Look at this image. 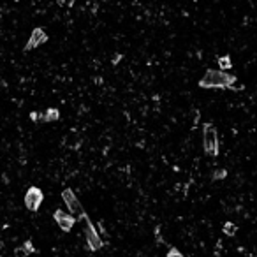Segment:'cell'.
Returning <instances> with one entry per match:
<instances>
[{
  "label": "cell",
  "mask_w": 257,
  "mask_h": 257,
  "mask_svg": "<svg viewBox=\"0 0 257 257\" xmlns=\"http://www.w3.org/2000/svg\"><path fill=\"white\" fill-rule=\"evenodd\" d=\"M53 218L56 220V224H58V227L63 233H69V231L72 229V226L76 224V220H78L74 215H69L62 210H56L55 213H53Z\"/></svg>",
  "instance_id": "7"
},
{
  "label": "cell",
  "mask_w": 257,
  "mask_h": 257,
  "mask_svg": "<svg viewBox=\"0 0 257 257\" xmlns=\"http://www.w3.org/2000/svg\"><path fill=\"white\" fill-rule=\"evenodd\" d=\"M48 39H50V37H48V34L44 32V28H41V27L34 28L30 34V39H28L27 46H25V51H28V50H36V48H39L41 44L48 43Z\"/></svg>",
  "instance_id": "6"
},
{
  "label": "cell",
  "mask_w": 257,
  "mask_h": 257,
  "mask_svg": "<svg viewBox=\"0 0 257 257\" xmlns=\"http://www.w3.org/2000/svg\"><path fill=\"white\" fill-rule=\"evenodd\" d=\"M222 231H224V234H227V236H234V234L238 233V227H236V224H233V222H226L224 227H222Z\"/></svg>",
  "instance_id": "11"
},
{
  "label": "cell",
  "mask_w": 257,
  "mask_h": 257,
  "mask_svg": "<svg viewBox=\"0 0 257 257\" xmlns=\"http://www.w3.org/2000/svg\"><path fill=\"white\" fill-rule=\"evenodd\" d=\"M167 257H185V256H183L178 249H174L173 247V249H169V252H167Z\"/></svg>",
  "instance_id": "13"
},
{
  "label": "cell",
  "mask_w": 257,
  "mask_h": 257,
  "mask_svg": "<svg viewBox=\"0 0 257 257\" xmlns=\"http://www.w3.org/2000/svg\"><path fill=\"white\" fill-rule=\"evenodd\" d=\"M236 83V76L226 71H213L208 69L201 79H199V87L201 88H231Z\"/></svg>",
  "instance_id": "1"
},
{
  "label": "cell",
  "mask_w": 257,
  "mask_h": 257,
  "mask_svg": "<svg viewBox=\"0 0 257 257\" xmlns=\"http://www.w3.org/2000/svg\"><path fill=\"white\" fill-rule=\"evenodd\" d=\"M218 67L220 71H229L233 67V62H231V56L229 55H222L218 56Z\"/></svg>",
  "instance_id": "10"
},
{
  "label": "cell",
  "mask_w": 257,
  "mask_h": 257,
  "mask_svg": "<svg viewBox=\"0 0 257 257\" xmlns=\"http://www.w3.org/2000/svg\"><path fill=\"white\" fill-rule=\"evenodd\" d=\"M58 118H60V111L56 107H50L43 116L44 122H56Z\"/></svg>",
  "instance_id": "9"
},
{
  "label": "cell",
  "mask_w": 257,
  "mask_h": 257,
  "mask_svg": "<svg viewBox=\"0 0 257 257\" xmlns=\"http://www.w3.org/2000/svg\"><path fill=\"white\" fill-rule=\"evenodd\" d=\"M81 220H85V234H87V245H88V249H90L92 252H97V250H101L104 247V242L101 240L99 233L95 231L94 224H92V220L88 218V215L85 213Z\"/></svg>",
  "instance_id": "3"
},
{
  "label": "cell",
  "mask_w": 257,
  "mask_h": 257,
  "mask_svg": "<svg viewBox=\"0 0 257 257\" xmlns=\"http://www.w3.org/2000/svg\"><path fill=\"white\" fill-rule=\"evenodd\" d=\"M227 176V171L226 169H218L217 173H213V180H222Z\"/></svg>",
  "instance_id": "12"
},
{
  "label": "cell",
  "mask_w": 257,
  "mask_h": 257,
  "mask_svg": "<svg viewBox=\"0 0 257 257\" xmlns=\"http://www.w3.org/2000/svg\"><path fill=\"white\" fill-rule=\"evenodd\" d=\"M32 252H36V249H34V245H32L30 240L25 242L21 247H18V249H14V256L16 257H27V256H30Z\"/></svg>",
  "instance_id": "8"
},
{
  "label": "cell",
  "mask_w": 257,
  "mask_h": 257,
  "mask_svg": "<svg viewBox=\"0 0 257 257\" xmlns=\"http://www.w3.org/2000/svg\"><path fill=\"white\" fill-rule=\"evenodd\" d=\"M62 199H63V203H65V206H67V210L71 211L72 215H76V218L81 220L85 215L83 206H81L79 199L76 198V194L72 192V189H63L62 190Z\"/></svg>",
  "instance_id": "4"
},
{
  "label": "cell",
  "mask_w": 257,
  "mask_h": 257,
  "mask_svg": "<svg viewBox=\"0 0 257 257\" xmlns=\"http://www.w3.org/2000/svg\"><path fill=\"white\" fill-rule=\"evenodd\" d=\"M203 147H205V152L210 155V157H217L218 152H220L217 129H215V125L210 122L203 123Z\"/></svg>",
  "instance_id": "2"
},
{
  "label": "cell",
  "mask_w": 257,
  "mask_h": 257,
  "mask_svg": "<svg viewBox=\"0 0 257 257\" xmlns=\"http://www.w3.org/2000/svg\"><path fill=\"white\" fill-rule=\"evenodd\" d=\"M43 199H44L43 190L39 187H30L27 190V194H25V206H27V210L37 211L41 208V205H43Z\"/></svg>",
  "instance_id": "5"
}]
</instances>
